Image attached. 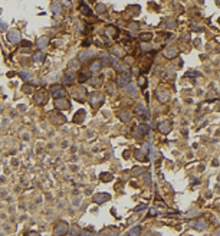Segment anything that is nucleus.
<instances>
[{
  "instance_id": "1",
  "label": "nucleus",
  "mask_w": 220,
  "mask_h": 236,
  "mask_svg": "<svg viewBox=\"0 0 220 236\" xmlns=\"http://www.w3.org/2000/svg\"><path fill=\"white\" fill-rule=\"evenodd\" d=\"M33 102L36 104V105H45L46 102H48V92L46 91H38L36 94H35V97H33Z\"/></svg>"
},
{
  "instance_id": "2",
  "label": "nucleus",
  "mask_w": 220,
  "mask_h": 236,
  "mask_svg": "<svg viewBox=\"0 0 220 236\" xmlns=\"http://www.w3.org/2000/svg\"><path fill=\"white\" fill-rule=\"evenodd\" d=\"M68 230H69V225L63 220H59L53 226V235H65L68 233Z\"/></svg>"
},
{
  "instance_id": "3",
  "label": "nucleus",
  "mask_w": 220,
  "mask_h": 236,
  "mask_svg": "<svg viewBox=\"0 0 220 236\" xmlns=\"http://www.w3.org/2000/svg\"><path fill=\"white\" fill-rule=\"evenodd\" d=\"M102 102H104V95L101 94V92H94L89 98V104L94 108H99V107L102 105Z\"/></svg>"
},
{
  "instance_id": "4",
  "label": "nucleus",
  "mask_w": 220,
  "mask_h": 236,
  "mask_svg": "<svg viewBox=\"0 0 220 236\" xmlns=\"http://www.w3.org/2000/svg\"><path fill=\"white\" fill-rule=\"evenodd\" d=\"M128 84H131V75L128 72H122L120 76H118V79H117V85L120 87V88H125Z\"/></svg>"
},
{
  "instance_id": "5",
  "label": "nucleus",
  "mask_w": 220,
  "mask_h": 236,
  "mask_svg": "<svg viewBox=\"0 0 220 236\" xmlns=\"http://www.w3.org/2000/svg\"><path fill=\"white\" fill-rule=\"evenodd\" d=\"M55 108L59 109V111H68L71 108V104L65 98H58L56 101H55Z\"/></svg>"
},
{
  "instance_id": "6",
  "label": "nucleus",
  "mask_w": 220,
  "mask_h": 236,
  "mask_svg": "<svg viewBox=\"0 0 220 236\" xmlns=\"http://www.w3.org/2000/svg\"><path fill=\"white\" fill-rule=\"evenodd\" d=\"M50 94H52V97L58 99V98H65V94L66 91L61 87V85H53L52 88H50Z\"/></svg>"
},
{
  "instance_id": "7",
  "label": "nucleus",
  "mask_w": 220,
  "mask_h": 236,
  "mask_svg": "<svg viewBox=\"0 0 220 236\" xmlns=\"http://www.w3.org/2000/svg\"><path fill=\"white\" fill-rule=\"evenodd\" d=\"M49 115H50V121L53 122L55 125H62V124L66 121V117L62 115L61 112H53V111H52Z\"/></svg>"
},
{
  "instance_id": "8",
  "label": "nucleus",
  "mask_w": 220,
  "mask_h": 236,
  "mask_svg": "<svg viewBox=\"0 0 220 236\" xmlns=\"http://www.w3.org/2000/svg\"><path fill=\"white\" fill-rule=\"evenodd\" d=\"M109 62H111V65H112V68H114L115 71H118V72H125V66L122 65V62L118 58L109 56Z\"/></svg>"
},
{
  "instance_id": "9",
  "label": "nucleus",
  "mask_w": 220,
  "mask_h": 236,
  "mask_svg": "<svg viewBox=\"0 0 220 236\" xmlns=\"http://www.w3.org/2000/svg\"><path fill=\"white\" fill-rule=\"evenodd\" d=\"M111 199V196L108 195V193H97V195L94 196V202L97 204H102L105 203V202H108Z\"/></svg>"
},
{
  "instance_id": "10",
  "label": "nucleus",
  "mask_w": 220,
  "mask_h": 236,
  "mask_svg": "<svg viewBox=\"0 0 220 236\" xmlns=\"http://www.w3.org/2000/svg\"><path fill=\"white\" fill-rule=\"evenodd\" d=\"M148 132H150V125H148V124H141L138 127V130L135 131V137H137V138H142Z\"/></svg>"
},
{
  "instance_id": "11",
  "label": "nucleus",
  "mask_w": 220,
  "mask_h": 236,
  "mask_svg": "<svg viewBox=\"0 0 220 236\" xmlns=\"http://www.w3.org/2000/svg\"><path fill=\"white\" fill-rule=\"evenodd\" d=\"M164 56L168 58V59H174V58H177L179 55V49L174 48V46H168L167 49H164Z\"/></svg>"
},
{
  "instance_id": "12",
  "label": "nucleus",
  "mask_w": 220,
  "mask_h": 236,
  "mask_svg": "<svg viewBox=\"0 0 220 236\" xmlns=\"http://www.w3.org/2000/svg\"><path fill=\"white\" fill-rule=\"evenodd\" d=\"M72 97L76 99V101H79V102H83L85 101V90L83 88H75L72 91Z\"/></svg>"
},
{
  "instance_id": "13",
  "label": "nucleus",
  "mask_w": 220,
  "mask_h": 236,
  "mask_svg": "<svg viewBox=\"0 0 220 236\" xmlns=\"http://www.w3.org/2000/svg\"><path fill=\"white\" fill-rule=\"evenodd\" d=\"M7 41L12 42V43H16V42L20 41V33H19V30H16V29L9 30L7 32Z\"/></svg>"
},
{
  "instance_id": "14",
  "label": "nucleus",
  "mask_w": 220,
  "mask_h": 236,
  "mask_svg": "<svg viewBox=\"0 0 220 236\" xmlns=\"http://www.w3.org/2000/svg\"><path fill=\"white\" fill-rule=\"evenodd\" d=\"M134 114L140 115V117H145V118H150V112L145 108V105H138L134 108Z\"/></svg>"
},
{
  "instance_id": "15",
  "label": "nucleus",
  "mask_w": 220,
  "mask_h": 236,
  "mask_svg": "<svg viewBox=\"0 0 220 236\" xmlns=\"http://www.w3.org/2000/svg\"><path fill=\"white\" fill-rule=\"evenodd\" d=\"M73 81H75V73H73L72 71H68V72L63 75V78H62V84H63V85H71Z\"/></svg>"
},
{
  "instance_id": "16",
  "label": "nucleus",
  "mask_w": 220,
  "mask_h": 236,
  "mask_svg": "<svg viewBox=\"0 0 220 236\" xmlns=\"http://www.w3.org/2000/svg\"><path fill=\"white\" fill-rule=\"evenodd\" d=\"M92 56H94V50H83V52H81V53L78 55V58H79V61H81V62L91 61Z\"/></svg>"
},
{
  "instance_id": "17",
  "label": "nucleus",
  "mask_w": 220,
  "mask_h": 236,
  "mask_svg": "<svg viewBox=\"0 0 220 236\" xmlns=\"http://www.w3.org/2000/svg\"><path fill=\"white\" fill-rule=\"evenodd\" d=\"M148 148H150V144H145L142 150H137V151H135V158L140 160V161L145 160V153H147V151H150Z\"/></svg>"
},
{
  "instance_id": "18",
  "label": "nucleus",
  "mask_w": 220,
  "mask_h": 236,
  "mask_svg": "<svg viewBox=\"0 0 220 236\" xmlns=\"http://www.w3.org/2000/svg\"><path fill=\"white\" fill-rule=\"evenodd\" d=\"M125 88H127V95H128V97L135 98L137 95H138V90H137V87H135L132 82H131V84H128Z\"/></svg>"
},
{
  "instance_id": "19",
  "label": "nucleus",
  "mask_w": 220,
  "mask_h": 236,
  "mask_svg": "<svg viewBox=\"0 0 220 236\" xmlns=\"http://www.w3.org/2000/svg\"><path fill=\"white\" fill-rule=\"evenodd\" d=\"M158 131L161 132V134H168L171 131V124L168 121H163L158 124Z\"/></svg>"
},
{
  "instance_id": "20",
  "label": "nucleus",
  "mask_w": 220,
  "mask_h": 236,
  "mask_svg": "<svg viewBox=\"0 0 220 236\" xmlns=\"http://www.w3.org/2000/svg\"><path fill=\"white\" fill-rule=\"evenodd\" d=\"M191 226L196 229V230H204L206 229V222L203 219H199V220H194V222H191Z\"/></svg>"
},
{
  "instance_id": "21",
  "label": "nucleus",
  "mask_w": 220,
  "mask_h": 236,
  "mask_svg": "<svg viewBox=\"0 0 220 236\" xmlns=\"http://www.w3.org/2000/svg\"><path fill=\"white\" fill-rule=\"evenodd\" d=\"M83 120H85V109L76 111V114H75V117H73V122H75V124H81Z\"/></svg>"
},
{
  "instance_id": "22",
  "label": "nucleus",
  "mask_w": 220,
  "mask_h": 236,
  "mask_svg": "<svg viewBox=\"0 0 220 236\" xmlns=\"http://www.w3.org/2000/svg\"><path fill=\"white\" fill-rule=\"evenodd\" d=\"M105 35L117 39V38H118V30H117V27H114V26H108L105 29Z\"/></svg>"
},
{
  "instance_id": "23",
  "label": "nucleus",
  "mask_w": 220,
  "mask_h": 236,
  "mask_svg": "<svg viewBox=\"0 0 220 236\" xmlns=\"http://www.w3.org/2000/svg\"><path fill=\"white\" fill-rule=\"evenodd\" d=\"M155 95H157V98H158L161 102L168 101V98H170V94H168L167 91H157V92H155Z\"/></svg>"
},
{
  "instance_id": "24",
  "label": "nucleus",
  "mask_w": 220,
  "mask_h": 236,
  "mask_svg": "<svg viewBox=\"0 0 220 236\" xmlns=\"http://www.w3.org/2000/svg\"><path fill=\"white\" fill-rule=\"evenodd\" d=\"M102 68V62L99 61V59H95L92 64H91V66H89V71L91 72H98L99 69Z\"/></svg>"
},
{
  "instance_id": "25",
  "label": "nucleus",
  "mask_w": 220,
  "mask_h": 236,
  "mask_svg": "<svg viewBox=\"0 0 220 236\" xmlns=\"http://www.w3.org/2000/svg\"><path fill=\"white\" fill-rule=\"evenodd\" d=\"M89 78H91V71H89V72H88V71H82V72H79V75H78V79H79L81 84L86 82Z\"/></svg>"
},
{
  "instance_id": "26",
  "label": "nucleus",
  "mask_w": 220,
  "mask_h": 236,
  "mask_svg": "<svg viewBox=\"0 0 220 236\" xmlns=\"http://www.w3.org/2000/svg\"><path fill=\"white\" fill-rule=\"evenodd\" d=\"M48 43H49V38L48 36H43V38H39V39H38V43H36V45H38L39 49H43L48 46Z\"/></svg>"
},
{
  "instance_id": "27",
  "label": "nucleus",
  "mask_w": 220,
  "mask_h": 236,
  "mask_svg": "<svg viewBox=\"0 0 220 236\" xmlns=\"http://www.w3.org/2000/svg\"><path fill=\"white\" fill-rule=\"evenodd\" d=\"M112 179H114V176L111 173H101L99 174V180L101 181H111Z\"/></svg>"
},
{
  "instance_id": "28",
  "label": "nucleus",
  "mask_w": 220,
  "mask_h": 236,
  "mask_svg": "<svg viewBox=\"0 0 220 236\" xmlns=\"http://www.w3.org/2000/svg\"><path fill=\"white\" fill-rule=\"evenodd\" d=\"M33 61H35V62H43V61H45V53H43L42 50L36 52V53L33 55Z\"/></svg>"
},
{
  "instance_id": "29",
  "label": "nucleus",
  "mask_w": 220,
  "mask_h": 236,
  "mask_svg": "<svg viewBox=\"0 0 220 236\" xmlns=\"http://www.w3.org/2000/svg\"><path fill=\"white\" fill-rule=\"evenodd\" d=\"M131 112L130 111H122L121 112V115H120V118H121V121H124V122H128V121H131Z\"/></svg>"
},
{
  "instance_id": "30",
  "label": "nucleus",
  "mask_w": 220,
  "mask_h": 236,
  "mask_svg": "<svg viewBox=\"0 0 220 236\" xmlns=\"http://www.w3.org/2000/svg\"><path fill=\"white\" fill-rule=\"evenodd\" d=\"M79 10H81L83 15H88V16H92V10H91L85 3H81V6H79Z\"/></svg>"
},
{
  "instance_id": "31",
  "label": "nucleus",
  "mask_w": 220,
  "mask_h": 236,
  "mask_svg": "<svg viewBox=\"0 0 220 236\" xmlns=\"http://www.w3.org/2000/svg\"><path fill=\"white\" fill-rule=\"evenodd\" d=\"M99 61L102 62V65H111V62H109V55H106V53H99Z\"/></svg>"
},
{
  "instance_id": "32",
  "label": "nucleus",
  "mask_w": 220,
  "mask_h": 236,
  "mask_svg": "<svg viewBox=\"0 0 220 236\" xmlns=\"http://www.w3.org/2000/svg\"><path fill=\"white\" fill-rule=\"evenodd\" d=\"M79 68V61L78 59H72L71 62H69V65H68V69H71V71H75V69H78Z\"/></svg>"
},
{
  "instance_id": "33",
  "label": "nucleus",
  "mask_w": 220,
  "mask_h": 236,
  "mask_svg": "<svg viewBox=\"0 0 220 236\" xmlns=\"http://www.w3.org/2000/svg\"><path fill=\"white\" fill-rule=\"evenodd\" d=\"M140 39H141L142 42H148V41H151V39H153V33H150V32L141 33V35H140Z\"/></svg>"
},
{
  "instance_id": "34",
  "label": "nucleus",
  "mask_w": 220,
  "mask_h": 236,
  "mask_svg": "<svg viewBox=\"0 0 220 236\" xmlns=\"http://www.w3.org/2000/svg\"><path fill=\"white\" fill-rule=\"evenodd\" d=\"M50 10H52V13L59 15V13L62 12V6H61V4H58V3H53V4L50 6Z\"/></svg>"
},
{
  "instance_id": "35",
  "label": "nucleus",
  "mask_w": 220,
  "mask_h": 236,
  "mask_svg": "<svg viewBox=\"0 0 220 236\" xmlns=\"http://www.w3.org/2000/svg\"><path fill=\"white\" fill-rule=\"evenodd\" d=\"M138 85L141 87V88H142V90H145L147 85H148V82H147V78H142V76H141V78L138 79Z\"/></svg>"
},
{
  "instance_id": "36",
  "label": "nucleus",
  "mask_w": 220,
  "mask_h": 236,
  "mask_svg": "<svg viewBox=\"0 0 220 236\" xmlns=\"http://www.w3.org/2000/svg\"><path fill=\"white\" fill-rule=\"evenodd\" d=\"M19 76H20V78H23L24 81H30V79H32V75H30V73H27V72H19Z\"/></svg>"
},
{
  "instance_id": "37",
  "label": "nucleus",
  "mask_w": 220,
  "mask_h": 236,
  "mask_svg": "<svg viewBox=\"0 0 220 236\" xmlns=\"http://www.w3.org/2000/svg\"><path fill=\"white\" fill-rule=\"evenodd\" d=\"M140 233H141V228L140 226H135V228H132L128 232V235H140Z\"/></svg>"
},
{
  "instance_id": "38",
  "label": "nucleus",
  "mask_w": 220,
  "mask_h": 236,
  "mask_svg": "<svg viewBox=\"0 0 220 236\" xmlns=\"http://www.w3.org/2000/svg\"><path fill=\"white\" fill-rule=\"evenodd\" d=\"M22 91L26 92V94H30V92H33V87H30V85H23V87H22Z\"/></svg>"
},
{
  "instance_id": "39",
  "label": "nucleus",
  "mask_w": 220,
  "mask_h": 236,
  "mask_svg": "<svg viewBox=\"0 0 220 236\" xmlns=\"http://www.w3.org/2000/svg\"><path fill=\"white\" fill-rule=\"evenodd\" d=\"M144 180H145L147 186H151V174H150V173H145V174H144Z\"/></svg>"
},
{
  "instance_id": "40",
  "label": "nucleus",
  "mask_w": 220,
  "mask_h": 236,
  "mask_svg": "<svg viewBox=\"0 0 220 236\" xmlns=\"http://www.w3.org/2000/svg\"><path fill=\"white\" fill-rule=\"evenodd\" d=\"M105 4H102V3H99V4H97V12L98 13H104L105 12Z\"/></svg>"
},
{
  "instance_id": "41",
  "label": "nucleus",
  "mask_w": 220,
  "mask_h": 236,
  "mask_svg": "<svg viewBox=\"0 0 220 236\" xmlns=\"http://www.w3.org/2000/svg\"><path fill=\"white\" fill-rule=\"evenodd\" d=\"M186 76H202V73L196 72V71H188V72H186Z\"/></svg>"
},
{
  "instance_id": "42",
  "label": "nucleus",
  "mask_w": 220,
  "mask_h": 236,
  "mask_svg": "<svg viewBox=\"0 0 220 236\" xmlns=\"http://www.w3.org/2000/svg\"><path fill=\"white\" fill-rule=\"evenodd\" d=\"M164 78H165V79H167V78L173 79V78H174V73H173V71H165V72H164Z\"/></svg>"
},
{
  "instance_id": "43",
  "label": "nucleus",
  "mask_w": 220,
  "mask_h": 236,
  "mask_svg": "<svg viewBox=\"0 0 220 236\" xmlns=\"http://www.w3.org/2000/svg\"><path fill=\"white\" fill-rule=\"evenodd\" d=\"M20 45H22L23 48H30V46H32V42H29V41H22V42H20Z\"/></svg>"
},
{
  "instance_id": "44",
  "label": "nucleus",
  "mask_w": 220,
  "mask_h": 236,
  "mask_svg": "<svg viewBox=\"0 0 220 236\" xmlns=\"http://www.w3.org/2000/svg\"><path fill=\"white\" fill-rule=\"evenodd\" d=\"M7 30V23L6 22H0V32H4Z\"/></svg>"
},
{
  "instance_id": "45",
  "label": "nucleus",
  "mask_w": 220,
  "mask_h": 236,
  "mask_svg": "<svg viewBox=\"0 0 220 236\" xmlns=\"http://www.w3.org/2000/svg\"><path fill=\"white\" fill-rule=\"evenodd\" d=\"M147 207V204H144V203H141V204H138L137 207H135V212H141V210H144Z\"/></svg>"
},
{
  "instance_id": "46",
  "label": "nucleus",
  "mask_w": 220,
  "mask_h": 236,
  "mask_svg": "<svg viewBox=\"0 0 220 236\" xmlns=\"http://www.w3.org/2000/svg\"><path fill=\"white\" fill-rule=\"evenodd\" d=\"M141 171H142V169H140V167H135V169H134V176H138Z\"/></svg>"
},
{
  "instance_id": "47",
  "label": "nucleus",
  "mask_w": 220,
  "mask_h": 236,
  "mask_svg": "<svg viewBox=\"0 0 220 236\" xmlns=\"http://www.w3.org/2000/svg\"><path fill=\"white\" fill-rule=\"evenodd\" d=\"M114 91H115V88L112 87V85H109V87H108V94H109V95H112V94H114Z\"/></svg>"
},
{
  "instance_id": "48",
  "label": "nucleus",
  "mask_w": 220,
  "mask_h": 236,
  "mask_svg": "<svg viewBox=\"0 0 220 236\" xmlns=\"http://www.w3.org/2000/svg\"><path fill=\"white\" fill-rule=\"evenodd\" d=\"M191 29H193V30H203V27H200V26H196V24H191Z\"/></svg>"
},
{
  "instance_id": "49",
  "label": "nucleus",
  "mask_w": 220,
  "mask_h": 236,
  "mask_svg": "<svg viewBox=\"0 0 220 236\" xmlns=\"http://www.w3.org/2000/svg\"><path fill=\"white\" fill-rule=\"evenodd\" d=\"M130 29H131V30H137V29H138V24H137V23H132L130 26Z\"/></svg>"
},
{
  "instance_id": "50",
  "label": "nucleus",
  "mask_w": 220,
  "mask_h": 236,
  "mask_svg": "<svg viewBox=\"0 0 220 236\" xmlns=\"http://www.w3.org/2000/svg\"><path fill=\"white\" fill-rule=\"evenodd\" d=\"M68 233H69V235H78V233H79V232H78V229L75 228V229H72V230H71V232H68Z\"/></svg>"
},
{
  "instance_id": "51",
  "label": "nucleus",
  "mask_w": 220,
  "mask_h": 236,
  "mask_svg": "<svg viewBox=\"0 0 220 236\" xmlns=\"http://www.w3.org/2000/svg\"><path fill=\"white\" fill-rule=\"evenodd\" d=\"M155 215H157V210H155V209H151V210L148 212V216H155Z\"/></svg>"
},
{
  "instance_id": "52",
  "label": "nucleus",
  "mask_w": 220,
  "mask_h": 236,
  "mask_svg": "<svg viewBox=\"0 0 220 236\" xmlns=\"http://www.w3.org/2000/svg\"><path fill=\"white\" fill-rule=\"evenodd\" d=\"M142 49H144V50H150V46H148V45H142Z\"/></svg>"
},
{
  "instance_id": "53",
  "label": "nucleus",
  "mask_w": 220,
  "mask_h": 236,
  "mask_svg": "<svg viewBox=\"0 0 220 236\" xmlns=\"http://www.w3.org/2000/svg\"><path fill=\"white\" fill-rule=\"evenodd\" d=\"M216 235H220V229H219V230H217V232H216Z\"/></svg>"
},
{
  "instance_id": "54",
  "label": "nucleus",
  "mask_w": 220,
  "mask_h": 236,
  "mask_svg": "<svg viewBox=\"0 0 220 236\" xmlns=\"http://www.w3.org/2000/svg\"><path fill=\"white\" fill-rule=\"evenodd\" d=\"M0 15H1V10H0Z\"/></svg>"
}]
</instances>
